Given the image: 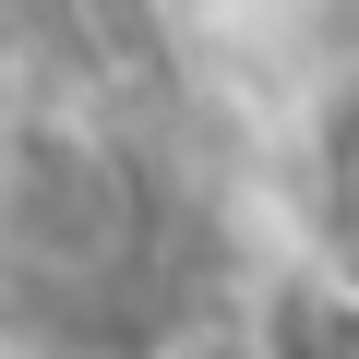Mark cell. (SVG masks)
I'll return each instance as SVG.
<instances>
[{
  "mask_svg": "<svg viewBox=\"0 0 359 359\" xmlns=\"http://www.w3.org/2000/svg\"><path fill=\"white\" fill-rule=\"evenodd\" d=\"M299 180H311V228H323V252L359 276V72L311 108V132H299Z\"/></svg>",
  "mask_w": 359,
  "mask_h": 359,
  "instance_id": "1",
  "label": "cell"
}]
</instances>
